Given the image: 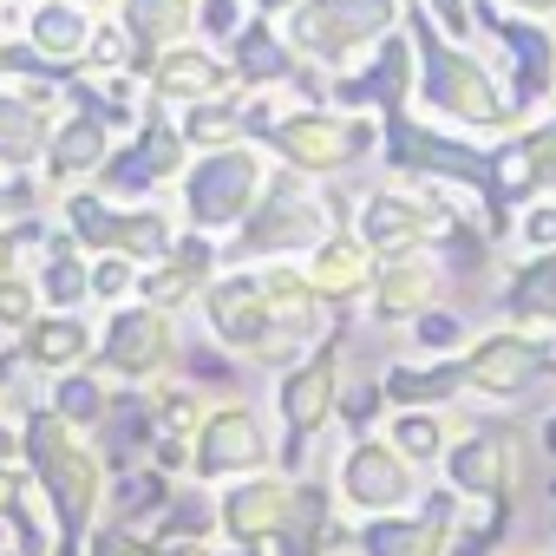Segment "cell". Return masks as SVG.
Wrapping results in <instances>:
<instances>
[{
	"label": "cell",
	"mask_w": 556,
	"mask_h": 556,
	"mask_svg": "<svg viewBox=\"0 0 556 556\" xmlns=\"http://www.w3.org/2000/svg\"><path fill=\"white\" fill-rule=\"evenodd\" d=\"M549 556H556V549H549Z\"/></svg>",
	"instance_id": "cell-24"
},
{
	"label": "cell",
	"mask_w": 556,
	"mask_h": 556,
	"mask_svg": "<svg viewBox=\"0 0 556 556\" xmlns=\"http://www.w3.org/2000/svg\"><path fill=\"white\" fill-rule=\"evenodd\" d=\"M439 295H445V268L432 262V249H419V255H400V262L380 268V282H374V315H380V321H426L432 308H445Z\"/></svg>",
	"instance_id": "cell-11"
},
{
	"label": "cell",
	"mask_w": 556,
	"mask_h": 556,
	"mask_svg": "<svg viewBox=\"0 0 556 556\" xmlns=\"http://www.w3.org/2000/svg\"><path fill=\"white\" fill-rule=\"evenodd\" d=\"M393 413H452L465 400V361H400L380 380Z\"/></svg>",
	"instance_id": "cell-13"
},
{
	"label": "cell",
	"mask_w": 556,
	"mask_h": 556,
	"mask_svg": "<svg viewBox=\"0 0 556 556\" xmlns=\"http://www.w3.org/2000/svg\"><path fill=\"white\" fill-rule=\"evenodd\" d=\"M536 452L556 465V413H543V419H536Z\"/></svg>",
	"instance_id": "cell-22"
},
{
	"label": "cell",
	"mask_w": 556,
	"mask_h": 556,
	"mask_svg": "<svg viewBox=\"0 0 556 556\" xmlns=\"http://www.w3.org/2000/svg\"><path fill=\"white\" fill-rule=\"evenodd\" d=\"M478 34H491L504 47V92L517 105V118H543V105L556 99V34L536 21H510L497 0H471Z\"/></svg>",
	"instance_id": "cell-4"
},
{
	"label": "cell",
	"mask_w": 556,
	"mask_h": 556,
	"mask_svg": "<svg viewBox=\"0 0 556 556\" xmlns=\"http://www.w3.org/2000/svg\"><path fill=\"white\" fill-rule=\"evenodd\" d=\"M549 497H556V478H549Z\"/></svg>",
	"instance_id": "cell-23"
},
{
	"label": "cell",
	"mask_w": 556,
	"mask_h": 556,
	"mask_svg": "<svg viewBox=\"0 0 556 556\" xmlns=\"http://www.w3.org/2000/svg\"><path fill=\"white\" fill-rule=\"evenodd\" d=\"M549 380H556V341L549 334L491 328L465 354V400H484V406H523Z\"/></svg>",
	"instance_id": "cell-3"
},
{
	"label": "cell",
	"mask_w": 556,
	"mask_h": 556,
	"mask_svg": "<svg viewBox=\"0 0 556 556\" xmlns=\"http://www.w3.org/2000/svg\"><path fill=\"white\" fill-rule=\"evenodd\" d=\"M517 242H523V255H556V203L549 197L517 216Z\"/></svg>",
	"instance_id": "cell-20"
},
{
	"label": "cell",
	"mask_w": 556,
	"mask_h": 556,
	"mask_svg": "<svg viewBox=\"0 0 556 556\" xmlns=\"http://www.w3.org/2000/svg\"><path fill=\"white\" fill-rule=\"evenodd\" d=\"M334 406H341V361L328 348V354H315L308 367H295L282 380V419H289L295 439H308V432H321L334 419Z\"/></svg>",
	"instance_id": "cell-14"
},
{
	"label": "cell",
	"mask_w": 556,
	"mask_h": 556,
	"mask_svg": "<svg viewBox=\"0 0 556 556\" xmlns=\"http://www.w3.org/2000/svg\"><path fill=\"white\" fill-rule=\"evenodd\" d=\"M491 157H497V223H491V236L510 242L517 236V216L530 203H543V197L556 203V112L530 118L504 144H491Z\"/></svg>",
	"instance_id": "cell-5"
},
{
	"label": "cell",
	"mask_w": 556,
	"mask_h": 556,
	"mask_svg": "<svg viewBox=\"0 0 556 556\" xmlns=\"http://www.w3.org/2000/svg\"><path fill=\"white\" fill-rule=\"evenodd\" d=\"M406 34H413V47H419V99H426V112H439L452 131L497 138V144L523 131V118H517L504 79H497L471 47H458L426 8H406Z\"/></svg>",
	"instance_id": "cell-1"
},
{
	"label": "cell",
	"mask_w": 556,
	"mask_h": 556,
	"mask_svg": "<svg viewBox=\"0 0 556 556\" xmlns=\"http://www.w3.org/2000/svg\"><path fill=\"white\" fill-rule=\"evenodd\" d=\"M413 92H419V47H413V34L400 27L393 40H380V60L367 66L361 86H348V99H367V105H380V112L393 118V112L413 105Z\"/></svg>",
	"instance_id": "cell-15"
},
{
	"label": "cell",
	"mask_w": 556,
	"mask_h": 556,
	"mask_svg": "<svg viewBox=\"0 0 556 556\" xmlns=\"http://www.w3.org/2000/svg\"><path fill=\"white\" fill-rule=\"evenodd\" d=\"M413 341H419L426 361H465L478 334H471V321H465L458 308H432L426 321H413Z\"/></svg>",
	"instance_id": "cell-19"
},
{
	"label": "cell",
	"mask_w": 556,
	"mask_h": 556,
	"mask_svg": "<svg viewBox=\"0 0 556 556\" xmlns=\"http://www.w3.org/2000/svg\"><path fill=\"white\" fill-rule=\"evenodd\" d=\"M262 458H268V432H262L249 413H223V419H210V432H203V471H210V478L255 471Z\"/></svg>",
	"instance_id": "cell-17"
},
{
	"label": "cell",
	"mask_w": 556,
	"mask_h": 556,
	"mask_svg": "<svg viewBox=\"0 0 556 556\" xmlns=\"http://www.w3.org/2000/svg\"><path fill=\"white\" fill-rule=\"evenodd\" d=\"M341 504L367 523V517H400V510H419L426 491H419V465L400 458L387 439H354L348 458H341Z\"/></svg>",
	"instance_id": "cell-7"
},
{
	"label": "cell",
	"mask_w": 556,
	"mask_h": 556,
	"mask_svg": "<svg viewBox=\"0 0 556 556\" xmlns=\"http://www.w3.org/2000/svg\"><path fill=\"white\" fill-rule=\"evenodd\" d=\"M530 458H536V432L523 419H478V426H458V445L445 452L439 471L458 504L517 517L530 491Z\"/></svg>",
	"instance_id": "cell-2"
},
{
	"label": "cell",
	"mask_w": 556,
	"mask_h": 556,
	"mask_svg": "<svg viewBox=\"0 0 556 556\" xmlns=\"http://www.w3.org/2000/svg\"><path fill=\"white\" fill-rule=\"evenodd\" d=\"M406 21V0H308L295 14V47L315 60H348L367 40H393Z\"/></svg>",
	"instance_id": "cell-8"
},
{
	"label": "cell",
	"mask_w": 556,
	"mask_h": 556,
	"mask_svg": "<svg viewBox=\"0 0 556 556\" xmlns=\"http://www.w3.org/2000/svg\"><path fill=\"white\" fill-rule=\"evenodd\" d=\"M458 523H465V504L439 484V491H426L419 510L367 517V523L354 530V549H361V556H452Z\"/></svg>",
	"instance_id": "cell-9"
},
{
	"label": "cell",
	"mask_w": 556,
	"mask_h": 556,
	"mask_svg": "<svg viewBox=\"0 0 556 556\" xmlns=\"http://www.w3.org/2000/svg\"><path fill=\"white\" fill-rule=\"evenodd\" d=\"M387 445L426 471V465H445V452L458 445V426H452V413H393L387 419Z\"/></svg>",
	"instance_id": "cell-18"
},
{
	"label": "cell",
	"mask_w": 556,
	"mask_h": 556,
	"mask_svg": "<svg viewBox=\"0 0 556 556\" xmlns=\"http://www.w3.org/2000/svg\"><path fill=\"white\" fill-rule=\"evenodd\" d=\"M275 144H282V157H295V164H308V170H341V164H361V157H374L380 131H374L367 118L308 112V118H295V125H282V131H275Z\"/></svg>",
	"instance_id": "cell-10"
},
{
	"label": "cell",
	"mask_w": 556,
	"mask_h": 556,
	"mask_svg": "<svg viewBox=\"0 0 556 556\" xmlns=\"http://www.w3.org/2000/svg\"><path fill=\"white\" fill-rule=\"evenodd\" d=\"M315 282H321V295L328 302H361V295H374V282H380V268H374V249L361 242V236H321V249H315Z\"/></svg>",
	"instance_id": "cell-16"
},
{
	"label": "cell",
	"mask_w": 556,
	"mask_h": 556,
	"mask_svg": "<svg viewBox=\"0 0 556 556\" xmlns=\"http://www.w3.org/2000/svg\"><path fill=\"white\" fill-rule=\"evenodd\" d=\"M452 203L445 190H380L367 197L361 210V242L380 255V262H400V255H419V249H439L445 229H452Z\"/></svg>",
	"instance_id": "cell-6"
},
{
	"label": "cell",
	"mask_w": 556,
	"mask_h": 556,
	"mask_svg": "<svg viewBox=\"0 0 556 556\" xmlns=\"http://www.w3.org/2000/svg\"><path fill=\"white\" fill-rule=\"evenodd\" d=\"M497 308H504V328H523V334H549L556 341V255L510 262L504 289H497Z\"/></svg>",
	"instance_id": "cell-12"
},
{
	"label": "cell",
	"mask_w": 556,
	"mask_h": 556,
	"mask_svg": "<svg viewBox=\"0 0 556 556\" xmlns=\"http://www.w3.org/2000/svg\"><path fill=\"white\" fill-rule=\"evenodd\" d=\"M497 8H504L510 21H536V27L556 21V0H497Z\"/></svg>",
	"instance_id": "cell-21"
}]
</instances>
